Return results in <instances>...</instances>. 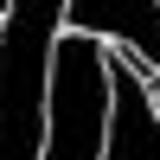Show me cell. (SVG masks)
Here are the masks:
<instances>
[{
	"label": "cell",
	"mask_w": 160,
	"mask_h": 160,
	"mask_svg": "<svg viewBox=\"0 0 160 160\" xmlns=\"http://www.w3.org/2000/svg\"><path fill=\"white\" fill-rule=\"evenodd\" d=\"M109 109H115L109 38L64 32L58 58H51V141H45V160H102Z\"/></svg>",
	"instance_id": "obj_1"
},
{
	"label": "cell",
	"mask_w": 160,
	"mask_h": 160,
	"mask_svg": "<svg viewBox=\"0 0 160 160\" xmlns=\"http://www.w3.org/2000/svg\"><path fill=\"white\" fill-rule=\"evenodd\" d=\"M148 58L135 51H109V77H115V109H109V148L102 160H160V102L148 90Z\"/></svg>",
	"instance_id": "obj_2"
},
{
	"label": "cell",
	"mask_w": 160,
	"mask_h": 160,
	"mask_svg": "<svg viewBox=\"0 0 160 160\" xmlns=\"http://www.w3.org/2000/svg\"><path fill=\"white\" fill-rule=\"evenodd\" d=\"M7 13H13V0H0V19H7Z\"/></svg>",
	"instance_id": "obj_3"
}]
</instances>
